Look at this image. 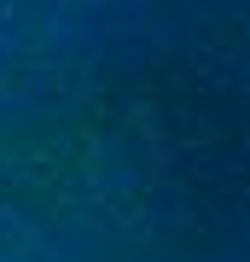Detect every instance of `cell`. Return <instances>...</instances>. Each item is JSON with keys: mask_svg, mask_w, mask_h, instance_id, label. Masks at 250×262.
Returning a JSON list of instances; mask_svg holds the SVG:
<instances>
[]
</instances>
